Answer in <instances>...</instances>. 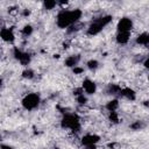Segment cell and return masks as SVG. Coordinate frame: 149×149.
Masks as SVG:
<instances>
[{"label":"cell","instance_id":"obj_18","mask_svg":"<svg viewBox=\"0 0 149 149\" xmlns=\"http://www.w3.org/2000/svg\"><path fill=\"white\" fill-rule=\"evenodd\" d=\"M86 68L88 70H91V71H95L99 68V62L97 59H93V58L92 59H88L86 62Z\"/></svg>","mask_w":149,"mask_h":149},{"label":"cell","instance_id":"obj_19","mask_svg":"<svg viewBox=\"0 0 149 149\" xmlns=\"http://www.w3.org/2000/svg\"><path fill=\"white\" fill-rule=\"evenodd\" d=\"M22 77H23L24 79L31 80V79L35 78V72H34V70H31V69H24V70L22 71Z\"/></svg>","mask_w":149,"mask_h":149},{"label":"cell","instance_id":"obj_20","mask_svg":"<svg viewBox=\"0 0 149 149\" xmlns=\"http://www.w3.org/2000/svg\"><path fill=\"white\" fill-rule=\"evenodd\" d=\"M76 100H77V102L79 104V105H86L87 104V95L85 94V93H80V94H78V95H76Z\"/></svg>","mask_w":149,"mask_h":149},{"label":"cell","instance_id":"obj_2","mask_svg":"<svg viewBox=\"0 0 149 149\" xmlns=\"http://www.w3.org/2000/svg\"><path fill=\"white\" fill-rule=\"evenodd\" d=\"M112 20H113L112 15H101L99 17L93 19L87 27V35L90 36L98 35L100 31H102L105 27H107L112 22Z\"/></svg>","mask_w":149,"mask_h":149},{"label":"cell","instance_id":"obj_13","mask_svg":"<svg viewBox=\"0 0 149 149\" xmlns=\"http://www.w3.org/2000/svg\"><path fill=\"white\" fill-rule=\"evenodd\" d=\"M135 42L139 45H149V33L143 31V33L139 34L135 38Z\"/></svg>","mask_w":149,"mask_h":149},{"label":"cell","instance_id":"obj_10","mask_svg":"<svg viewBox=\"0 0 149 149\" xmlns=\"http://www.w3.org/2000/svg\"><path fill=\"white\" fill-rule=\"evenodd\" d=\"M120 95L122 98H125L126 100H129V101H134L136 99V92L130 87H122Z\"/></svg>","mask_w":149,"mask_h":149},{"label":"cell","instance_id":"obj_23","mask_svg":"<svg viewBox=\"0 0 149 149\" xmlns=\"http://www.w3.org/2000/svg\"><path fill=\"white\" fill-rule=\"evenodd\" d=\"M130 127H132L133 129H135V130H137V129H141V128H142L143 126H142V123H141L140 121H136V122H135V123H133V125H132Z\"/></svg>","mask_w":149,"mask_h":149},{"label":"cell","instance_id":"obj_4","mask_svg":"<svg viewBox=\"0 0 149 149\" xmlns=\"http://www.w3.org/2000/svg\"><path fill=\"white\" fill-rule=\"evenodd\" d=\"M40 104H41V97H40L38 93H35V92L26 94V95L22 98V100H21L22 107H23L26 111H29V112L36 109V108L40 106Z\"/></svg>","mask_w":149,"mask_h":149},{"label":"cell","instance_id":"obj_1","mask_svg":"<svg viewBox=\"0 0 149 149\" xmlns=\"http://www.w3.org/2000/svg\"><path fill=\"white\" fill-rule=\"evenodd\" d=\"M83 16V12L79 8L74 9H61L56 15V24L58 28L69 29L70 27L79 23Z\"/></svg>","mask_w":149,"mask_h":149},{"label":"cell","instance_id":"obj_11","mask_svg":"<svg viewBox=\"0 0 149 149\" xmlns=\"http://www.w3.org/2000/svg\"><path fill=\"white\" fill-rule=\"evenodd\" d=\"M80 61V57L79 55H71V56H68L64 61V65L66 68H70V69H74L76 66H78V63Z\"/></svg>","mask_w":149,"mask_h":149},{"label":"cell","instance_id":"obj_16","mask_svg":"<svg viewBox=\"0 0 149 149\" xmlns=\"http://www.w3.org/2000/svg\"><path fill=\"white\" fill-rule=\"evenodd\" d=\"M42 6H43V8L47 9V10H52V9H55L58 5H57V1H55V0H44V1L42 2Z\"/></svg>","mask_w":149,"mask_h":149},{"label":"cell","instance_id":"obj_21","mask_svg":"<svg viewBox=\"0 0 149 149\" xmlns=\"http://www.w3.org/2000/svg\"><path fill=\"white\" fill-rule=\"evenodd\" d=\"M108 118H109V120L113 123H118L119 122V114H118V112H109Z\"/></svg>","mask_w":149,"mask_h":149},{"label":"cell","instance_id":"obj_25","mask_svg":"<svg viewBox=\"0 0 149 149\" xmlns=\"http://www.w3.org/2000/svg\"><path fill=\"white\" fill-rule=\"evenodd\" d=\"M1 149H13V148H12L10 146H7V144H3V143H2V144H1Z\"/></svg>","mask_w":149,"mask_h":149},{"label":"cell","instance_id":"obj_8","mask_svg":"<svg viewBox=\"0 0 149 149\" xmlns=\"http://www.w3.org/2000/svg\"><path fill=\"white\" fill-rule=\"evenodd\" d=\"M81 88L86 95H93V94H95L98 87H97V84L92 79L85 78L81 83Z\"/></svg>","mask_w":149,"mask_h":149},{"label":"cell","instance_id":"obj_12","mask_svg":"<svg viewBox=\"0 0 149 149\" xmlns=\"http://www.w3.org/2000/svg\"><path fill=\"white\" fill-rule=\"evenodd\" d=\"M130 40V33H116L115 35V41L118 44H121V45H125L129 42Z\"/></svg>","mask_w":149,"mask_h":149},{"label":"cell","instance_id":"obj_24","mask_svg":"<svg viewBox=\"0 0 149 149\" xmlns=\"http://www.w3.org/2000/svg\"><path fill=\"white\" fill-rule=\"evenodd\" d=\"M143 66H144L147 70H149V56L143 61Z\"/></svg>","mask_w":149,"mask_h":149},{"label":"cell","instance_id":"obj_9","mask_svg":"<svg viewBox=\"0 0 149 149\" xmlns=\"http://www.w3.org/2000/svg\"><path fill=\"white\" fill-rule=\"evenodd\" d=\"M0 37L6 43H13L15 41V33L10 27H2L0 30Z\"/></svg>","mask_w":149,"mask_h":149},{"label":"cell","instance_id":"obj_3","mask_svg":"<svg viewBox=\"0 0 149 149\" xmlns=\"http://www.w3.org/2000/svg\"><path fill=\"white\" fill-rule=\"evenodd\" d=\"M61 126L63 129L70 130L72 133H78L80 130V119L74 113H66L61 120Z\"/></svg>","mask_w":149,"mask_h":149},{"label":"cell","instance_id":"obj_15","mask_svg":"<svg viewBox=\"0 0 149 149\" xmlns=\"http://www.w3.org/2000/svg\"><path fill=\"white\" fill-rule=\"evenodd\" d=\"M121 88L122 87L120 85H118V84H109L108 87H107V93L111 94V95H116V94L120 95Z\"/></svg>","mask_w":149,"mask_h":149},{"label":"cell","instance_id":"obj_26","mask_svg":"<svg viewBox=\"0 0 149 149\" xmlns=\"http://www.w3.org/2000/svg\"><path fill=\"white\" fill-rule=\"evenodd\" d=\"M148 80H149V74H148Z\"/></svg>","mask_w":149,"mask_h":149},{"label":"cell","instance_id":"obj_7","mask_svg":"<svg viewBox=\"0 0 149 149\" xmlns=\"http://www.w3.org/2000/svg\"><path fill=\"white\" fill-rule=\"evenodd\" d=\"M100 142V136L93 133H88L81 136L80 139V143L84 147H88V146H97Z\"/></svg>","mask_w":149,"mask_h":149},{"label":"cell","instance_id":"obj_22","mask_svg":"<svg viewBox=\"0 0 149 149\" xmlns=\"http://www.w3.org/2000/svg\"><path fill=\"white\" fill-rule=\"evenodd\" d=\"M72 71H73L74 74H80V73L84 72V68H80V66L78 65V66H76L74 69H72Z\"/></svg>","mask_w":149,"mask_h":149},{"label":"cell","instance_id":"obj_6","mask_svg":"<svg viewBox=\"0 0 149 149\" xmlns=\"http://www.w3.org/2000/svg\"><path fill=\"white\" fill-rule=\"evenodd\" d=\"M133 27H134L133 20L130 17L123 16L116 23V31H119V33H130Z\"/></svg>","mask_w":149,"mask_h":149},{"label":"cell","instance_id":"obj_17","mask_svg":"<svg viewBox=\"0 0 149 149\" xmlns=\"http://www.w3.org/2000/svg\"><path fill=\"white\" fill-rule=\"evenodd\" d=\"M34 31V28L31 24H26L22 29H21V35L24 36V37H29Z\"/></svg>","mask_w":149,"mask_h":149},{"label":"cell","instance_id":"obj_5","mask_svg":"<svg viewBox=\"0 0 149 149\" xmlns=\"http://www.w3.org/2000/svg\"><path fill=\"white\" fill-rule=\"evenodd\" d=\"M13 57L21 65H24V66L29 65L30 64V61H31V56L28 52H26L22 49H20V48H14L13 49Z\"/></svg>","mask_w":149,"mask_h":149},{"label":"cell","instance_id":"obj_14","mask_svg":"<svg viewBox=\"0 0 149 149\" xmlns=\"http://www.w3.org/2000/svg\"><path fill=\"white\" fill-rule=\"evenodd\" d=\"M119 106H120V102H119V100L118 99H112V100H109L107 104H106V109L108 111V113L109 112H116L118 111V108H119Z\"/></svg>","mask_w":149,"mask_h":149}]
</instances>
